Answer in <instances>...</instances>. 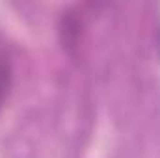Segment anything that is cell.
I'll list each match as a JSON object with an SVG mask.
<instances>
[{
  "label": "cell",
  "mask_w": 160,
  "mask_h": 158,
  "mask_svg": "<svg viewBox=\"0 0 160 158\" xmlns=\"http://www.w3.org/2000/svg\"><path fill=\"white\" fill-rule=\"evenodd\" d=\"M11 86H13V71H11V65H9V62L0 60V110L6 104V101H8V95L11 91Z\"/></svg>",
  "instance_id": "1"
}]
</instances>
